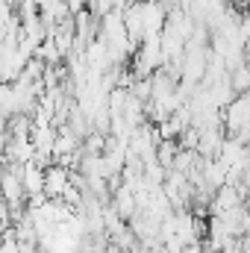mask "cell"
<instances>
[{"label":"cell","instance_id":"obj_1","mask_svg":"<svg viewBox=\"0 0 250 253\" xmlns=\"http://www.w3.org/2000/svg\"><path fill=\"white\" fill-rule=\"evenodd\" d=\"M68 186H71V171H65V168H47L44 171V194L62 197Z\"/></svg>","mask_w":250,"mask_h":253},{"label":"cell","instance_id":"obj_2","mask_svg":"<svg viewBox=\"0 0 250 253\" xmlns=\"http://www.w3.org/2000/svg\"><path fill=\"white\" fill-rule=\"evenodd\" d=\"M227 118H230V126H250V97H239L230 106Z\"/></svg>","mask_w":250,"mask_h":253},{"label":"cell","instance_id":"obj_3","mask_svg":"<svg viewBox=\"0 0 250 253\" xmlns=\"http://www.w3.org/2000/svg\"><path fill=\"white\" fill-rule=\"evenodd\" d=\"M236 88H248L250 85V68H239L236 71V83H233Z\"/></svg>","mask_w":250,"mask_h":253}]
</instances>
